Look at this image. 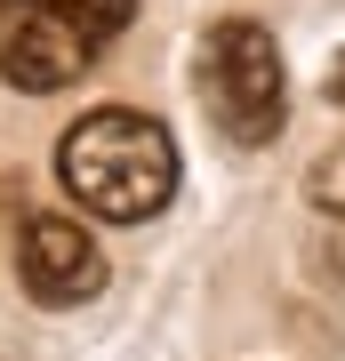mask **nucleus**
<instances>
[{"label":"nucleus","mask_w":345,"mask_h":361,"mask_svg":"<svg viewBox=\"0 0 345 361\" xmlns=\"http://www.w3.org/2000/svg\"><path fill=\"white\" fill-rule=\"evenodd\" d=\"M329 97L345 104V56H337V65H329Z\"/></svg>","instance_id":"obj_6"},{"label":"nucleus","mask_w":345,"mask_h":361,"mask_svg":"<svg viewBox=\"0 0 345 361\" xmlns=\"http://www.w3.org/2000/svg\"><path fill=\"white\" fill-rule=\"evenodd\" d=\"M193 89H201V113L217 121L233 145H273L289 113V80H282V49H273L265 25L249 16H217L193 49Z\"/></svg>","instance_id":"obj_3"},{"label":"nucleus","mask_w":345,"mask_h":361,"mask_svg":"<svg viewBox=\"0 0 345 361\" xmlns=\"http://www.w3.org/2000/svg\"><path fill=\"white\" fill-rule=\"evenodd\" d=\"M56 177L80 209L113 225H145L161 217L169 193H177V145L153 113H128V104H104V113L73 121L56 145Z\"/></svg>","instance_id":"obj_1"},{"label":"nucleus","mask_w":345,"mask_h":361,"mask_svg":"<svg viewBox=\"0 0 345 361\" xmlns=\"http://www.w3.org/2000/svg\"><path fill=\"white\" fill-rule=\"evenodd\" d=\"M313 201L329 209V217H345V145H337V153L313 169Z\"/></svg>","instance_id":"obj_5"},{"label":"nucleus","mask_w":345,"mask_h":361,"mask_svg":"<svg viewBox=\"0 0 345 361\" xmlns=\"http://www.w3.org/2000/svg\"><path fill=\"white\" fill-rule=\"evenodd\" d=\"M16 281H25L32 305H89L104 289V257H97V241L73 217L40 209V217H25V233H16Z\"/></svg>","instance_id":"obj_4"},{"label":"nucleus","mask_w":345,"mask_h":361,"mask_svg":"<svg viewBox=\"0 0 345 361\" xmlns=\"http://www.w3.org/2000/svg\"><path fill=\"white\" fill-rule=\"evenodd\" d=\"M137 0H0V80L25 97L73 89L121 40Z\"/></svg>","instance_id":"obj_2"}]
</instances>
